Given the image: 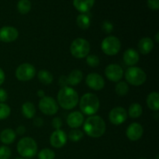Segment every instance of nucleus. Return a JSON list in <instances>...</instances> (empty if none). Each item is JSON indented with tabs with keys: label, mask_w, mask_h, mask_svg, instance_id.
<instances>
[{
	"label": "nucleus",
	"mask_w": 159,
	"mask_h": 159,
	"mask_svg": "<svg viewBox=\"0 0 159 159\" xmlns=\"http://www.w3.org/2000/svg\"><path fill=\"white\" fill-rule=\"evenodd\" d=\"M85 134L91 138H100L106 131V123L101 116H90L83 125Z\"/></svg>",
	"instance_id": "obj_1"
},
{
	"label": "nucleus",
	"mask_w": 159,
	"mask_h": 159,
	"mask_svg": "<svg viewBox=\"0 0 159 159\" xmlns=\"http://www.w3.org/2000/svg\"><path fill=\"white\" fill-rule=\"evenodd\" d=\"M57 102L65 110H71L78 105L79 95L74 89L71 87H63L57 94Z\"/></svg>",
	"instance_id": "obj_2"
},
{
	"label": "nucleus",
	"mask_w": 159,
	"mask_h": 159,
	"mask_svg": "<svg viewBox=\"0 0 159 159\" xmlns=\"http://www.w3.org/2000/svg\"><path fill=\"white\" fill-rule=\"evenodd\" d=\"M79 107L82 113L92 116L99 110V100L95 94L86 93L81 98Z\"/></svg>",
	"instance_id": "obj_3"
},
{
	"label": "nucleus",
	"mask_w": 159,
	"mask_h": 159,
	"mask_svg": "<svg viewBox=\"0 0 159 159\" xmlns=\"http://www.w3.org/2000/svg\"><path fill=\"white\" fill-rule=\"evenodd\" d=\"M17 151L23 158H33L37 152V144L33 138H23L17 144Z\"/></svg>",
	"instance_id": "obj_4"
},
{
	"label": "nucleus",
	"mask_w": 159,
	"mask_h": 159,
	"mask_svg": "<svg viewBox=\"0 0 159 159\" xmlns=\"http://www.w3.org/2000/svg\"><path fill=\"white\" fill-rule=\"evenodd\" d=\"M125 78L129 84L134 86H139L146 82L147 75L141 68L131 66L126 71Z\"/></svg>",
	"instance_id": "obj_5"
},
{
	"label": "nucleus",
	"mask_w": 159,
	"mask_h": 159,
	"mask_svg": "<svg viewBox=\"0 0 159 159\" xmlns=\"http://www.w3.org/2000/svg\"><path fill=\"white\" fill-rule=\"evenodd\" d=\"M71 55L76 58H84L89 55L90 51V44L88 40L83 38H77L73 40L70 46Z\"/></svg>",
	"instance_id": "obj_6"
},
{
	"label": "nucleus",
	"mask_w": 159,
	"mask_h": 159,
	"mask_svg": "<svg viewBox=\"0 0 159 159\" xmlns=\"http://www.w3.org/2000/svg\"><path fill=\"white\" fill-rule=\"evenodd\" d=\"M121 43L119 39L114 36H109L102 40L101 43V48L104 54L107 55H116L120 51Z\"/></svg>",
	"instance_id": "obj_7"
},
{
	"label": "nucleus",
	"mask_w": 159,
	"mask_h": 159,
	"mask_svg": "<svg viewBox=\"0 0 159 159\" xmlns=\"http://www.w3.org/2000/svg\"><path fill=\"white\" fill-rule=\"evenodd\" d=\"M36 69L34 65L29 63L20 65L16 71V76L17 79L22 82L30 81L35 76Z\"/></svg>",
	"instance_id": "obj_8"
},
{
	"label": "nucleus",
	"mask_w": 159,
	"mask_h": 159,
	"mask_svg": "<svg viewBox=\"0 0 159 159\" xmlns=\"http://www.w3.org/2000/svg\"><path fill=\"white\" fill-rule=\"evenodd\" d=\"M39 109L46 115H54L58 110V104L51 96H44L39 102Z\"/></svg>",
	"instance_id": "obj_9"
},
{
	"label": "nucleus",
	"mask_w": 159,
	"mask_h": 159,
	"mask_svg": "<svg viewBox=\"0 0 159 159\" xmlns=\"http://www.w3.org/2000/svg\"><path fill=\"white\" fill-rule=\"evenodd\" d=\"M105 75L107 79L113 82H118L124 75V70L120 65L117 64L109 65L105 69Z\"/></svg>",
	"instance_id": "obj_10"
},
{
	"label": "nucleus",
	"mask_w": 159,
	"mask_h": 159,
	"mask_svg": "<svg viewBox=\"0 0 159 159\" xmlns=\"http://www.w3.org/2000/svg\"><path fill=\"white\" fill-rule=\"evenodd\" d=\"M127 118V112L120 107H115L109 113L110 121L114 125H120L126 121Z\"/></svg>",
	"instance_id": "obj_11"
},
{
	"label": "nucleus",
	"mask_w": 159,
	"mask_h": 159,
	"mask_svg": "<svg viewBox=\"0 0 159 159\" xmlns=\"http://www.w3.org/2000/svg\"><path fill=\"white\" fill-rule=\"evenodd\" d=\"M87 85L95 91H99L103 89L105 85V81L103 78L98 73H90L87 75L85 79Z\"/></svg>",
	"instance_id": "obj_12"
},
{
	"label": "nucleus",
	"mask_w": 159,
	"mask_h": 159,
	"mask_svg": "<svg viewBox=\"0 0 159 159\" xmlns=\"http://www.w3.org/2000/svg\"><path fill=\"white\" fill-rule=\"evenodd\" d=\"M18 36V30L13 26H3L0 29V40L5 43L14 41Z\"/></svg>",
	"instance_id": "obj_13"
},
{
	"label": "nucleus",
	"mask_w": 159,
	"mask_h": 159,
	"mask_svg": "<svg viewBox=\"0 0 159 159\" xmlns=\"http://www.w3.org/2000/svg\"><path fill=\"white\" fill-rule=\"evenodd\" d=\"M143 133H144L143 127L138 123L130 124L126 130V135L128 139L133 141L139 140L142 137Z\"/></svg>",
	"instance_id": "obj_14"
},
{
	"label": "nucleus",
	"mask_w": 159,
	"mask_h": 159,
	"mask_svg": "<svg viewBox=\"0 0 159 159\" xmlns=\"http://www.w3.org/2000/svg\"><path fill=\"white\" fill-rule=\"evenodd\" d=\"M50 142L52 147L55 148H61L67 142V135L63 130H56L53 132L50 138Z\"/></svg>",
	"instance_id": "obj_15"
},
{
	"label": "nucleus",
	"mask_w": 159,
	"mask_h": 159,
	"mask_svg": "<svg viewBox=\"0 0 159 159\" xmlns=\"http://www.w3.org/2000/svg\"><path fill=\"white\" fill-rule=\"evenodd\" d=\"M67 124L71 128L76 129L84 124V116L82 113L74 111L69 113L67 117Z\"/></svg>",
	"instance_id": "obj_16"
},
{
	"label": "nucleus",
	"mask_w": 159,
	"mask_h": 159,
	"mask_svg": "<svg viewBox=\"0 0 159 159\" xmlns=\"http://www.w3.org/2000/svg\"><path fill=\"white\" fill-rule=\"evenodd\" d=\"M123 58H124V61L126 65H129V66H134L138 63L140 57L139 54L134 49L129 48L124 53Z\"/></svg>",
	"instance_id": "obj_17"
},
{
	"label": "nucleus",
	"mask_w": 159,
	"mask_h": 159,
	"mask_svg": "<svg viewBox=\"0 0 159 159\" xmlns=\"http://www.w3.org/2000/svg\"><path fill=\"white\" fill-rule=\"evenodd\" d=\"M95 0H73V5L78 11L86 13L93 8Z\"/></svg>",
	"instance_id": "obj_18"
},
{
	"label": "nucleus",
	"mask_w": 159,
	"mask_h": 159,
	"mask_svg": "<svg viewBox=\"0 0 159 159\" xmlns=\"http://www.w3.org/2000/svg\"><path fill=\"white\" fill-rule=\"evenodd\" d=\"M154 43L149 37H144L138 43V49L142 54H148L152 51Z\"/></svg>",
	"instance_id": "obj_19"
},
{
	"label": "nucleus",
	"mask_w": 159,
	"mask_h": 159,
	"mask_svg": "<svg viewBox=\"0 0 159 159\" xmlns=\"http://www.w3.org/2000/svg\"><path fill=\"white\" fill-rule=\"evenodd\" d=\"M16 132L11 128H6L0 134V141L4 144H10L14 142L16 139Z\"/></svg>",
	"instance_id": "obj_20"
},
{
	"label": "nucleus",
	"mask_w": 159,
	"mask_h": 159,
	"mask_svg": "<svg viewBox=\"0 0 159 159\" xmlns=\"http://www.w3.org/2000/svg\"><path fill=\"white\" fill-rule=\"evenodd\" d=\"M83 79V74L80 70L75 69L69 74V75L67 77L68 79V85H76L82 82Z\"/></svg>",
	"instance_id": "obj_21"
},
{
	"label": "nucleus",
	"mask_w": 159,
	"mask_h": 159,
	"mask_svg": "<svg viewBox=\"0 0 159 159\" xmlns=\"http://www.w3.org/2000/svg\"><path fill=\"white\" fill-rule=\"evenodd\" d=\"M148 107L154 111H158L159 109V95L156 92L150 93L147 98Z\"/></svg>",
	"instance_id": "obj_22"
},
{
	"label": "nucleus",
	"mask_w": 159,
	"mask_h": 159,
	"mask_svg": "<svg viewBox=\"0 0 159 159\" xmlns=\"http://www.w3.org/2000/svg\"><path fill=\"white\" fill-rule=\"evenodd\" d=\"M22 113L26 119H32L36 113V109L34 104L30 102H26L22 106Z\"/></svg>",
	"instance_id": "obj_23"
},
{
	"label": "nucleus",
	"mask_w": 159,
	"mask_h": 159,
	"mask_svg": "<svg viewBox=\"0 0 159 159\" xmlns=\"http://www.w3.org/2000/svg\"><path fill=\"white\" fill-rule=\"evenodd\" d=\"M39 81L43 85H49L53 82V75L50 71L46 70H41L37 74Z\"/></svg>",
	"instance_id": "obj_24"
},
{
	"label": "nucleus",
	"mask_w": 159,
	"mask_h": 159,
	"mask_svg": "<svg viewBox=\"0 0 159 159\" xmlns=\"http://www.w3.org/2000/svg\"><path fill=\"white\" fill-rule=\"evenodd\" d=\"M142 107L139 103H132L128 110V114L131 118H138L142 114Z\"/></svg>",
	"instance_id": "obj_25"
},
{
	"label": "nucleus",
	"mask_w": 159,
	"mask_h": 159,
	"mask_svg": "<svg viewBox=\"0 0 159 159\" xmlns=\"http://www.w3.org/2000/svg\"><path fill=\"white\" fill-rule=\"evenodd\" d=\"M76 22H77V24L79 26V27H80L82 30L88 29L90 26L89 16L85 13L80 14L79 16H78Z\"/></svg>",
	"instance_id": "obj_26"
},
{
	"label": "nucleus",
	"mask_w": 159,
	"mask_h": 159,
	"mask_svg": "<svg viewBox=\"0 0 159 159\" xmlns=\"http://www.w3.org/2000/svg\"><path fill=\"white\" fill-rule=\"evenodd\" d=\"M17 9L21 14H26L30 11L31 3L29 0H20L17 4Z\"/></svg>",
	"instance_id": "obj_27"
},
{
	"label": "nucleus",
	"mask_w": 159,
	"mask_h": 159,
	"mask_svg": "<svg viewBox=\"0 0 159 159\" xmlns=\"http://www.w3.org/2000/svg\"><path fill=\"white\" fill-rule=\"evenodd\" d=\"M115 90H116V94L119 96H125L129 92V86L125 82H118L116 84V87H115Z\"/></svg>",
	"instance_id": "obj_28"
},
{
	"label": "nucleus",
	"mask_w": 159,
	"mask_h": 159,
	"mask_svg": "<svg viewBox=\"0 0 159 159\" xmlns=\"http://www.w3.org/2000/svg\"><path fill=\"white\" fill-rule=\"evenodd\" d=\"M55 158V153L49 148H43L39 152V159H54Z\"/></svg>",
	"instance_id": "obj_29"
},
{
	"label": "nucleus",
	"mask_w": 159,
	"mask_h": 159,
	"mask_svg": "<svg viewBox=\"0 0 159 159\" xmlns=\"http://www.w3.org/2000/svg\"><path fill=\"white\" fill-rule=\"evenodd\" d=\"M68 138L73 142H77V141H80L82 138H83V133L82 131H81L80 130H78V129H74V130H71L69 132V134H68Z\"/></svg>",
	"instance_id": "obj_30"
},
{
	"label": "nucleus",
	"mask_w": 159,
	"mask_h": 159,
	"mask_svg": "<svg viewBox=\"0 0 159 159\" xmlns=\"http://www.w3.org/2000/svg\"><path fill=\"white\" fill-rule=\"evenodd\" d=\"M10 107L5 103H0V120H5L10 115Z\"/></svg>",
	"instance_id": "obj_31"
},
{
	"label": "nucleus",
	"mask_w": 159,
	"mask_h": 159,
	"mask_svg": "<svg viewBox=\"0 0 159 159\" xmlns=\"http://www.w3.org/2000/svg\"><path fill=\"white\" fill-rule=\"evenodd\" d=\"M86 62L90 67L92 68H96L99 65V58L98 56L95 55V54H90V55L87 56Z\"/></svg>",
	"instance_id": "obj_32"
},
{
	"label": "nucleus",
	"mask_w": 159,
	"mask_h": 159,
	"mask_svg": "<svg viewBox=\"0 0 159 159\" xmlns=\"http://www.w3.org/2000/svg\"><path fill=\"white\" fill-rule=\"evenodd\" d=\"M12 155L10 148L7 146L0 147V159H9Z\"/></svg>",
	"instance_id": "obj_33"
},
{
	"label": "nucleus",
	"mask_w": 159,
	"mask_h": 159,
	"mask_svg": "<svg viewBox=\"0 0 159 159\" xmlns=\"http://www.w3.org/2000/svg\"><path fill=\"white\" fill-rule=\"evenodd\" d=\"M102 29L105 33H107V34H110V33H111L112 31H113V26L110 21L106 20V21H104L103 23H102Z\"/></svg>",
	"instance_id": "obj_34"
},
{
	"label": "nucleus",
	"mask_w": 159,
	"mask_h": 159,
	"mask_svg": "<svg viewBox=\"0 0 159 159\" xmlns=\"http://www.w3.org/2000/svg\"><path fill=\"white\" fill-rule=\"evenodd\" d=\"M148 6L152 10H158L159 9V0H148Z\"/></svg>",
	"instance_id": "obj_35"
},
{
	"label": "nucleus",
	"mask_w": 159,
	"mask_h": 159,
	"mask_svg": "<svg viewBox=\"0 0 159 159\" xmlns=\"http://www.w3.org/2000/svg\"><path fill=\"white\" fill-rule=\"evenodd\" d=\"M52 127L56 130H60L62 127V120L60 117H54L52 120Z\"/></svg>",
	"instance_id": "obj_36"
},
{
	"label": "nucleus",
	"mask_w": 159,
	"mask_h": 159,
	"mask_svg": "<svg viewBox=\"0 0 159 159\" xmlns=\"http://www.w3.org/2000/svg\"><path fill=\"white\" fill-rule=\"evenodd\" d=\"M7 98L8 94L6 90L0 88V103H3L4 102H6L7 100Z\"/></svg>",
	"instance_id": "obj_37"
},
{
	"label": "nucleus",
	"mask_w": 159,
	"mask_h": 159,
	"mask_svg": "<svg viewBox=\"0 0 159 159\" xmlns=\"http://www.w3.org/2000/svg\"><path fill=\"white\" fill-rule=\"evenodd\" d=\"M58 82H59V84H60L61 86V88L68 86V79H67L66 76H65V75H62L59 78Z\"/></svg>",
	"instance_id": "obj_38"
},
{
	"label": "nucleus",
	"mask_w": 159,
	"mask_h": 159,
	"mask_svg": "<svg viewBox=\"0 0 159 159\" xmlns=\"http://www.w3.org/2000/svg\"><path fill=\"white\" fill-rule=\"evenodd\" d=\"M34 124L36 127H41L43 124V120L40 117H36L35 119L34 120Z\"/></svg>",
	"instance_id": "obj_39"
},
{
	"label": "nucleus",
	"mask_w": 159,
	"mask_h": 159,
	"mask_svg": "<svg viewBox=\"0 0 159 159\" xmlns=\"http://www.w3.org/2000/svg\"><path fill=\"white\" fill-rule=\"evenodd\" d=\"M25 132H26V127L24 126H19L16 128V133L19 135H23L24 134Z\"/></svg>",
	"instance_id": "obj_40"
},
{
	"label": "nucleus",
	"mask_w": 159,
	"mask_h": 159,
	"mask_svg": "<svg viewBox=\"0 0 159 159\" xmlns=\"http://www.w3.org/2000/svg\"><path fill=\"white\" fill-rule=\"evenodd\" d=\"M5 81V73L3 70L0 68V85H2Z\"/></svg>",
	"instance_id": "obj_41"
},
{
	"label": "nucleus",
	"mask_w": 159,
	"mask_h": 159,
	"mask_svg": "<svg viewBox=\"0 0 159 159\" xmlns=\"http://www.w3.org/2000/svg\"><path fill=\"white\" fill-rule=\"evenodd\" d=\"M37 96L40 98L44 97V92L43 90H38V92H37Z\"/></svg>",
	"instance_id": "obj_42"
},
{
	"label": "nucleus",
	"mask_w": 159,
	"mask_h": 159,
	"mask_svg": "<svg viewBox=\"0 0 159 159\" xmlns=\"http://www.w3.org/2000/svg\"><path fill=\"white\" fill-rule=\"evenodd\" d=\"M159 33H157L156 35H155V39H156V42L159 41Z\"/></svg>",
	"instance_id": "obj_43"
},
{
	"label": "nucleus",
	"mask_w": 159,
	"mask_h": 159,
	"mask_svg": "<svg viewBox=\"0 0 159 159\" xmlns=\"http://www.w3.org/2000/svg\"><path fill=\"white\" fill-rule=\"evenodd\" d=\"M16 159H25V158H16Z\"/></svg>",
	"instance_id": "obj_44"
},
{
	"label": "nucleus",
	"mask_w": 159,
	"mask_h": 159,
	"mask_svg": "<svg viewBox=\"0 0 159 159\" xmlns=\"http://www.w3.org/2000/svg\"><path fill=\"white\" fill-rule=\"evenodd\" d=\"M141 159H146V158H141Z\"/></svg>",
	"instance_id": "obj_45"
},
{
	"label": "nucleus",
	"mask_w": 159,
	"mask_h": 159,
	"mask_svg": "<svg viewBox=\"0 0 159 159\" xmlns=\"http://www.w3.org/2000/svg\"><path fill=\"white\" fill-rule=\"evenodd\" d=\"M0 41H1V40H0Z\"/></svg>",
	"instance_id": "obj_46"
}]
</instances>
